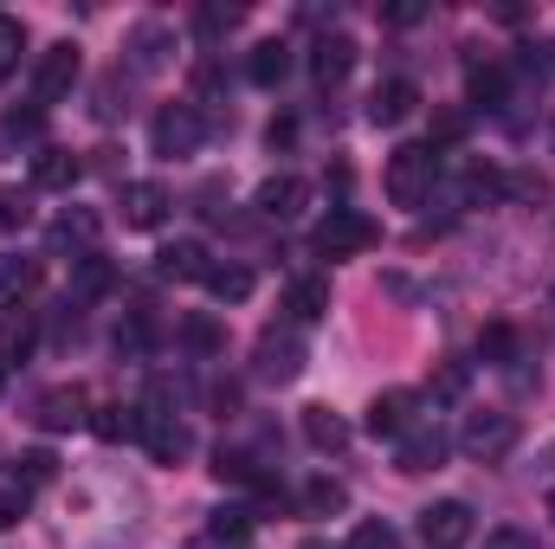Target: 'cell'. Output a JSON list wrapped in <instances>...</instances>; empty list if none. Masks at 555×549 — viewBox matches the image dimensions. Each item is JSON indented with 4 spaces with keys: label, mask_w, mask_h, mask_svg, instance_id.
Wrapping results in <instances>:
<instances>
[{
    "label": "cell",
    "mask_w": 555,
    "mask_h": 549,
    "mask_svg": "<svg viewBox=\"0 0 555 549\" xmlns=\"http://www.w3.org/2000/svg\"><path fill=\"white\" fill-rule=\"evenodd\" d=\"M181 336H188V349H201V356H214V349H220V323H214L207 310H194V317L181 323Z\"/></svg>",
    "instance_id": "33"
},
{
    "label": "cell",
    "mask_w": 555,
    "mask_h": 549,
    "mask_svg": "<svg viewBox=\"0 0 555 549\" xmlns=\"http://www.w3.org/2000/svg\"><path fill=\"white\" fill-rule=\"evenodd\" d=\"M39 278V259H26V253H7L0 259V291H26Z\"/></svg>",
    "instance_id": "36"
},
{
    "label": "cell",
    "mask_w": 555,
    "mask_h": 549,
    "mask_svg": "<svg viewBox=\"0 0 555 549\" xmlns=\"http://www.w3.org/2000/svg\"><path fill=\"white\" fill-rule=\"evenodd\" d=\"M511 188H517V194H524V201H543V194H550V188H543V175H517V181H511Z\"/></svg>",
    "instance_id": "46"
},
{
    "label": "cell",
    "mask_w": 555,
    "mask_h": 549,
    "mask_svg": "<svg viewBox=\"0 0 555 549\" xmlns=\"http://www.w3.org/2000/svg\"><path fill=\"white\" fill-rule=\"evenodd\" d=\"M304 511H310V518L349 511V485H343V478H310V485H304Z\"/></svg>",
    "instance_id": "27"
},
{
    "label": "cell",
    "mask_w": 555,
    "mask_h": 549,
    "mask_svg": "<svg viewBox=\"0 0 555 549\" xmlns=\"http://www.w3.org/2000/svg\"><path fill=\"white\" fill-rule=\"evenodd\" d=\"M26 220H33V194H26V188H0V240L20 233Z\"/></svg>",
    "instance_id": "32"
},
{
    "label": "cell",
    "mask_w": 555,
    "mask_h": 549,
    "mask_svg": "<svg viewBox=\"0 0 555 549\" xmlns=\"http://www.w3.org/2000/svg\"><path fill=\"white\" fill-rule=\"evenodd\" d=\"M162 220H168V188H162V181H130V188H124V227L149 233V227H162Z\"/></svg>",
    "instance_id": "14"
},
{
    "label": "cell",
    "mask_w": 555,
    "mask_h": 549,
    "mask_svg": "<svg viewBox=\"0 0 555 549\" xmlns=\"http://www.w3.org/2000/svg\"><path fill=\"white\" fill-rule=\"evenodd\" d=\"M52 472H59V459H52V452H26V459H20V472H13V478H20V485H26V491H33V485H46V478H52Z\"/></svg>",
    "instance_id": "39"
},
{
    "label": "cell",
    "mask_w": 555,
    "mask_h": 549,
    "mask_svg": "<svg viewBox=\"0 0 555 549\" xmlns=\"http://www.w3.org/2000/svg\"><path fill=\"white\" fill-rule=\"evenodd\" d=\"M382 240V227L362 214V207H330L323 220H317V253L323 259H349V253H369Z\"/></svg>",
    "instance_id": "3"
},
{
    "label": "cell",
    "mask_w": 555,
    "mask_h": 549,
    "mask_svg": "<svg viewBox=\"0 0 555 549\" xmlns=\"http://www.w3.org/2000/svg\"><path fill=\"white\" fill-rule=\"evenodd\" d=\"M459 137H465V117H459V111H446V117L433 124V149H439V142H459Z\"/></svg>",
    "instance_id": "42"
},
{
    "label": "cell",
    "mask_w": 555,
    "mask_h": 549,
    "mask_svg": "<svg viewBox=\"0 0 555 549\" xmlns=\"http://www.w3.org/2000/svg\"><path fill=\"white\" fill-rule=\"evenodd\" d=\"M26 349H33V317L13 310V317L0 323V362H13V356H26Z\"/></svg>",
    "instance_id": "31"
},
{
    "label": "cell",
    "mask_w": 555,
    "mask_h": 549,
    "mask_svg": "<svg viewBox=\"0 0 555 549\" xmlns=\"http://www.w3.org/2000/svg\"><path fill=\"white\" fill-rule=\"evenodd\" d=\"M524 65H530V72H543V78H550V72H555V46H524Z\"/></svg>",
    "instance_id": "44"
},
{
    "label": "cell",
    "mask_w": 555,
    "mask_h": 549,
    "mask_svg": "<svg viewBox=\"0 0 555 549\" xmlns=\"http://www.w3.org/2000/svg\"><path fill=\"white\" fill-rule=\"evenodd\" d=\"M194 549H214V537H207V544H194Z\"/></svg>",
    "instance_id": "48"
},
{
    "label": "cell",
    "mask_w": 555,
    "mask_h": 549,
    "mask_svg": "<svg viewBox=\"0 0 555 549\" xmlns=\"http://www.w3.org/2000/svg\"><path fill=\"white\" fill-rule=\"evenodd\" d=\"M414 111H420V85L414 78H388V85H375V98H369V124H382V130L408 124Z\"/></svg>",
    "instance_id": "11"
},
{
    "label": "cell",
    "mask_w": 555,
    "mask_h": 549,
    "mask_svg": "<svg viewBox=\"0 0 555 549\" xmlns=\"http://www.w3.org/2000/svg\"><path fill=\"white\" fill-rule=\"evenodd\" d=\"M433 395H439V401H452V395H465V362H446V369L433 375Z\"/></svg>",
    "instance_id": "40"
},
{
    "label": "cell",
    "mask_w": 555,
    "mask_h": 549,
    "mask_svg": "<svg viewBox=\"0 0 555 549\" xmlns=\"http://www.w3.org/2000/svg\"><path fill=\"white\" fill-rule=\"evenodd\" d=\"M214 478H220V485H253V491H259L266 472H259L253 452H227V446H220V452H214Z\"/></svg>",
    "instance_id": "28"
},
{
    "label": "cell",
    "mask_w": 555,
    "mask_h": 549,
    "mask_svg": "<svg viewBox=\"0 0 555 549\" xmlns=\"http://www.w3.org/2000/svg\"><path fill=\"white\" fill-rule=\"evenodd\" d=\"M111 284H117V266H111L104 253H85L78 272H72V297H104Z\"/></svg>",
    "instance_id": "26"
},
{
    "label": "cell",
    "mask_w": 555,
    "mask_h": 549,
    "mask_svg": "<svg viewBox=\"0 0 555 549\" xmlns=\"http://www.w3.org/2000/svg\"><path fill=\"white\" fill-rule=\"evenodd\" d=\"M168 52H175V33H168V26H155V20H149V26L130 33V65H137L142 78H155V72L168 65Z\"/></svg>",
    "instance_id": "17"
},
{
    "label": "cell",
    "mask_w": 555,
    "mask_h": 549,
    "mask_svg": "<svg viewBox=\"0 0 555 549\" xmlns=\"http://www.w3.org/2000/svg\"><path fill=\"white\" fill-rule=\"evenodd\" d=\"M91 433H98L104 446H117V439H142V408H98L91 413Z\"/></svg>",
    "instance_id": "24"
},
{
    "label": "cell",
    "mask_w": 555,
    "mask_h": 549,
    "mask_svg": "<svg viewBox=\"0 0 555 549\" xmlns=\"http://www.w3.org/2000/svg\"><path fill=\"white\" fill-rule=\"evenodd\" d=\"M420 420H426V413H420V395H408V388H388V395L369 401V433H375V439H401Z\"/></svg>",
    "instance_id": "9"
},
{
    "label": "cell",
    "mask_w": 555,
    "mask_h": 549,
    "mask_svg": "<svg viewBox=\"0 0 555 549\" xmlns=\"http://www.w3.org/2000/svg\"><path fill=\"white\" fill-rule=\"evenodd\" d=\"M414 20H426L420 0H395V7H388V26H414Z\"/></svg>",
    "instance_id": "43"
},
{
    "label": "cell",
    "mask_w": 555,
    "mask_h": 549,
    "mask_svg": "<svg viewBox=\"0 0 555 549\" xmlns=\"http://www.w3.org/2000/svg\"><path fill=\"white\" fill-rule=\"evenodd\" d=\"M343 549H395V531H388L382 518H369V524H356V531H349V544H343Z\"/></svg>",
    "instance_id": "38"
},
{
    "label": "cell",
    "mask_w": 555,
    "mask_h": 549,
    "mask_svg": "<svg viewBox=\"0 0 555 549\" xmlns=\"http://www.w3.org/2000/svg\"><path fill=\"white\" fill-rule=\"evenodd\" d=\"M207 291H214L220 304H246V297H253V272L227 259V266H214V272H207Z\"/></svg>",
    "instance_id": "29"
},
{
    "label": "cell",
    "mask_w": 555,
    "mask_h": 549,
    "mask_svg": "<svg viewBox=\"0 0 555 549\" xmlns=\"http://www.w3.org/2000/svg\"><path fill=\"white\" fill-rule=\"evenodd\" d=\"M78 72H85V59H78V46H72V39L46 46V52H39V65H33V111L65 104V98H72V85H78Z\"/></svg>",
    "instance_id": "2"
},
{
    "label": "cell",
    "mask_w": 555,
    "mask_h": 549,
    "mask_svg": "<svg viewBox=\"0 0 555 549\" xmlns=\"http://www.w3.org/2000/svg\"><path fill=\"white\" fill-rule=\"evenodd\" d=\"M98 233H104V220H98L91 207H65V214L52 220V240H59V246H85V253H91Z\"/></svg>",
    "instance_id": "22"
},
{
    "label": "cell",
    "mask_w": 555,
    "mask_h": 549,
    "mask_svg": "<svg viewBox=\"0 0 555 549\" xmlns=\"http://www.w3.org/2000/svg\"><path fill=\"white\" fill-rule=\"evenodd\" d=\"M0 388H7V362H0Z\"/></svg>",
    "instance_id": "47"
},
{
    "label": "cell",
    "mask_w": 555,
    "mask_h": 549,
    "mask_svg": "<svg viewBox=\"0 0 555 549\" xmlns=\"http://www.w3.org/2000/svg\"><path fill=\"white\" fill-rule=\"evenodd\" d=\"M284 310H291V323H317L330 310V278H291Z\"/></svg>",
    "instance_id": "19"
},
{
    "label": "cell",
    "mask_w": 555,
    "mask_h": 549,
    "mask_svg": "<svg viewBox=\"0 0 555 549\" xmlns=\"http://www.w3.org/2000/svg\"><path fill=\"white\" fill-rule=\"evenodd\" d=\"M253 375H259V382H278V388L297 382V375H304V336H297V330H266L259 349H253Z\"/></svg>",
    "instance_id": "5"
},
{
    "label": "cell",
    "mask_w": 555,
    "mask_h": 549,
    "mask_svg": "<svg viewBox=\"0 0 555 549\" xmlns=\"http://www.w3.org/2000/svg\"><path fill=\"white\" fill-rule=\"evenodd\" d=\"M465 91H472L478 111H504V98H511V72H504L498 59H472V65H465Z\"/></svg>",
    "instance_id": "16"
},
{
    "label": "cell",
    "mask_w": 555,
    "mask_h": 549,
    "mask_svg": "<svg viewBox=\"0 0 555 549\" xmlns=\"http://www.w3.org/2000/svg\"><path fill=\"white\" fill-rule=\"evenodd\" d=\"M304 439L317 446V452H343L349 446V420L330 408H304Z\"/></svg>",
    "instance_id": "21"
},
{
    "label": "cell",
    "mask_w": 555,
    "mask_h": 549,
    "mask_svg": "<svg viewBox=\"0 0 555 549\" xmlns=\"http://www.w3.org/2000/svg\"><path fill=\"white\" fill-rule=\"evenodd\" d=\"M504 188H511V181H504L498 168H472V175H465V207H491Z\"/></svg>",
    "instance_id": "30"
},
{
    "label": "cell",
    "mask_w": 555,
    "mask_h": 549,
    "mask_svg": "<svg viewBox=\"0 0 555 549\" xmlns=\"http://www.w3.org/2000/svg\"><path fill=\"white\" fill-rule=\"evenodd\" d=\"M478 356H485V362H511V356H517V330H511V323H491V330L478 336Z\"/></svg>",
    "instance_id": "34"
},
{
    "label": "cell",
    "mask_w": 555,
    "mask_h": 549,
    "mask_svg": "<svg viewBox=\"0 0 555 549\" xmlns=\"http://www.w3.org/2000/svg\"><path fill=\"white\" fill-rule=\"evenodd\" d=\"M240 20V7H207L201 13V33H220V26H233Z\"/></svg>",
    "instance_id": "45"
},
{
    "label": "cell",
    "mask_w": 555,
    "mask_h": 549,
    "mask_svg": "<svg viewBox=\"0 0 555 549\" xmlns=\"http://www.w3.org/2000/svg\"><path fill=\"white\" fill-rule=\"evenodd\" d=\"M433 181H439V149L433 142H401L388 155V201L395 207H420L433 194Z\"/></svg>",
    "instance_id": "1"
},
{
    "label": "cell",
    "mask_w": 555,
    "mask_h": 549,
    "mask_svg": "<svg viewBox=\"0 0 555 549\" xmlns=\"http://www.w3.org/2000/svg\"><path fill=\"white\" fill-rule=\"evenodd\" d=\"M39 117H46V111H7V117H0V142H7V149H13V142H39Z\"/></svg>",
    "instance_id": "35"
},
{
    "label": "cell",
    "mask_w": 555,
    "mask_h": 549,
    "mask_svg": "<svg viewBox=\"0 0 555 549\" xmlns=\"http://www.w3.org/2000/svg\"><path fill=\"white\" fill-rule=\"evenodd\" d=\"M459 446H465L478 465H491V459H504V452L517 446V420H511V413H472L465 433H459Z\"/></svg>",
    "instance_id": "7"
},
{
    "label": "cell",
    "mask_w": 555,
    "mask_h": 549,
    "mask_svg": "<svg viewBox=\"0 0 555 549\" xmlns=\"http://www.w3.org/2000/svg\"><path fill=\"white\" fill-rule=\"evenodd\" d=\"M39 426H46V433H72V426H91V413H85V388H52V395L39 401Z\"/></svg>",
    "instance_id": "18"
},
{
    "label": "cell",
    "mask_w": 555,
    "mask_h": 549,
    "mask_svg": "<svg viewBox=\"0 0 555 549\" xmlns=\"http://www.w3.org/2000/svg\"><path fill=\"white\" fill-rule=\"evenodd\" d=\"M155 272L162 278H175V284H207V272H214V259H207V246L201 240H168L162 253H155Z\"/></svg>",
    "instance_id": "12"
},
{
    "label": "cell",
    "mask_w": 555,
    "mask_h": 549,
    "mask_svg": "<svg viewBox=\"0 0 555 549\" xmlns=\"http://www.w3.org/2000/svg\"><path fill=\"white\" fill-rule=\"evenodd\" d=\"M472 505L465 498H439V505H426L420 511V537H426V549H465L472 544Z\"/></svg>",
    "instance_id": "6"
},
{
    "label": "cell",
    "mask_w": 555,
    "mask_h": 549,
    "mask_svg": "<svg viewBox=\"0 0 555 549\" xmlns=\"http://www.w3.org/2000/svg\"><path fill=\"white\" fill-rule=\"evenodd\" d=\"M284 72H291V46L284 39H266V46H253V59H246V78L253 85H284Z\"/></svg>",
    "instance_id": "23"
},
{
    "label": "cell",
    "mask_w": 555,
    "mask_h": 549,
    "mask_svg": "<svg viewBox=\"0 0 555 549\" xmlns=\"http://www.w3.org/2000/svg\"><path fill=\"white\" fill-rule=\"evenodd\" d=\"M304 201H310V181H304V175H266L259 194H253V207H259L266 220H297Z\"/></svg>",
    "instance_id": "10"
},
{
    "label": "cell",
    "mask_w": 555,
    "mask_h": 549,
    "mask_svg": "<svg viewBox=\"0 0 555 549\" xmlns=\"http://www.w3.org/2000/svg\"><path fill=\"white\" fill-rule=\"evenodd\" d=\"M20 46H26V33H20V20L13 13H0V78L20 65Z\"/></svg>",
    "instance_id": "37"
},
{
    "label": "cell",
    "mask_w": 555,
    "mask_h": 549,
    "mask_svg": "<svg viewBox=\"0 0 555 549\" xmlns=\"http://www.w3.org/2000/svg\"><path fill=\"white\" fill-rule=\"evenodd\" d=\"M142 446H149L162 465H175V459H188V446H194V439H188V426H181L175 413H149V408H142Z\"/></svg>",
    "instance_id": "13"
},
{
    "label": "cell",
    "mask_w": 555,
    "mask_h": 549,
    "mask_svg": "<svg viewBox=\"0 0 555 549\" xmlns=\"http://www.w3.org/2000/svg\"><path fill=\"white\" fill-rule=\"evenodd\" d=\"M149 142H155V155H194L201 142H207V117H201V104H162L155 111V124H149Z\"/></svg>",
    "instance_id": "4"
},
{
    "label": "cell",
    "mask_w": 555,
    "mask_h": 549,
    "mask_svg": "<svg viewBox=\"0 0 555 549\" xmlns=\"http://www.w3.org/2000/svg\"><path fill=\"white\" fill-rule=\"evenodd\" d=\"M253 524H259V511H253V505H220V511H214V524H207V537H214V544H246V537H253Z\"/></svg>",
    "instance_id": "25"
},
{
    "label": "cell",
    "mask_w": 555,
    "mask_h": 549,
    "mask_svg": "<svg viewBox=\"0 0 555 549\" xmlns=\"http://www.w3.org/2000/svg\"><path fill=\"white\" fill-rule=\"evenodd\" d=\"M485 549H537V537H530V531H517V524H504V531H491V537H485Z\"/></svg>",
    "instance_id": "41"
},
{
    "label": "cell",
    "mask_w": 555,
    "mask_h": 549,
    "mask_svg": "<svg viewBox=\"0 0 555 549\" xmlns=\"http://www.w3.org/2000/svg\"><path fill=\"white\" fill-rule=\"evenodd\" d=\"M310 72H317V85H343L356 72V39L349 33H323L317 52H310Z\"/></svg>",
    "instance_id": "15"
},
{
    "label": "cell",
    "mask_w": 555,
    "mask_h": 549,
    "mask_svg": "<svg viewBox=\"0 0 555 549\" xmlns=\"http://www.w3.org/2000/svg\"><path fill=\"white\" fill-rule=\"evenodd\" d=\"M78 175H85V162H78L72 149H52V142H46V149L33 155V181H39V188H72Z\"/></svg>",
    "instance_id": "20"
},
{
    "label": "cell",
    "mask_w": 555,
    "mask_h": 549,
    "mask_svg": "<svg viewBox=\"0 0 555 549\" xmlns=\"http://www.w3.org/2000/svg\"><path fill=\"white\" fill-rule=\"evenodd\" d=\"M446 452H452V433H446L439 420H420V426L401 433L395 465H401V472H439V465H446Z\"/></svg>",
    "instance_id": "8"
},
{
    "label": "cell",
    "mask_w": 555,
    "mask_h": 549,
    "mask_svg": "<svg viewBox=\"0 0 555 549\" xmlns=\"http://www.w3.org/2000/svg\"><path fill=\"white\" fill-rule=\"evenodd\" d=\"M550 518H555V491H550Z\"/></svg>",
    "instance_id": "49"
}]
</instances>
